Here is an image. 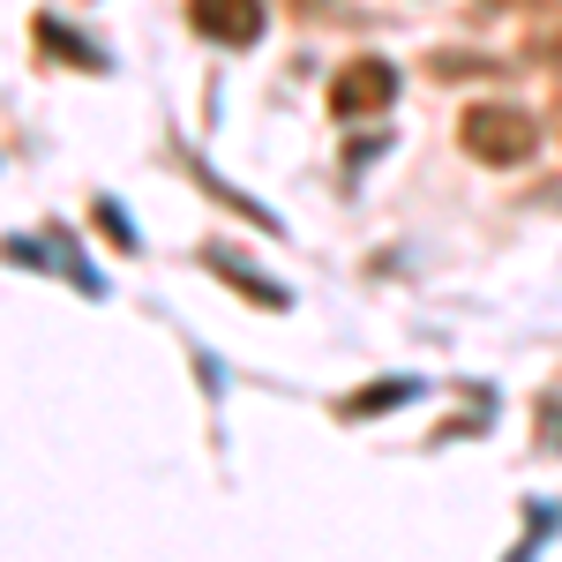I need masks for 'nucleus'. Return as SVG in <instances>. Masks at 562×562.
<instances>
[{
    "mask_svg": "<svg viewBox=\"0 0 562 562\" xmlns=\"http://www.w3.org/2000/svg\"><path fill=\"white\" fill-rule=\"evenodd\" d=\"M405 397H413V383H375L360 397H346V413H375V405H405Z\"/></svg>",
    "mask_w": 562,
    "mask_h": 562,
    "instance_id": "obj_5",
    "label": "nucleus"
},
{
    "mask_svg": "<svg viewBox=\"0 0 562 562\" xmlns=\"http://www.w3.org/2000/svg\"><path fill=\"white\" fill-rule=\"evenodd\" d=\"M390 98H397V68L390 60H352V68H338V83H330V113L338 121H368V113H383Z\"/></svg>",
    "mask_w": 562,
    "mask_h": 562,
    "instance_id": "obj_2",
    "label": "nucleus"
},
{
    "mask_svg": "<svg viewBox=\"0 0 562 562\" xmlns=\"http://www.w3.org/2000/svg\"><path fill=\"white\" fill-rule=\"evenodd\" d=\"M510 8H518V15H525V8H562V0H510Z\"/></svg>",
    "mask_w": 562,
    "mask_h": 562,
    "instance_id": "obj_6",
    "label": "nucleus"
},
{
    "mask_svg": "<svg viewBox=\"0 0 562 562\" xmlns=\"http://www.w3.org/2000/svg\"><path fill=\"white\" fill-rule=\"evenodd\" d=\"M458 143L473 150L480 166H525L532 150H540V128H532V113L518 105H465V121H458Z\"/></svg>",
    "mask_w": 562,
    "mask_h": 562,
    "instance_id": "obj_1",
    "label": "nucleus"
},
{
    "mask_svg": "<svg viewBox=\"0 0 562 562\" xmlns=\"http://www.w3.org/2000/svg\"><path fill=\"white\" fill-rule=\"evenodd\" d=\"M188 15L217 45H256L262 38V0H188Z\"/></svg>",
    "mask_w": 562,
    "mask_h": 562,
    "instance_id": "obj_3",
    "label": "nucleus"
},
{
    "mask_svg": "<svg viewBox=\"0 0 562 562\" xmlns=\"http://www.w3.org/2000/svg\"><path fill=\"white\" fill-rule=\"evenodd\" d=\"M525 60H540V68H555V76H562V8H555V15H540V31L525 38Z\"/></svg>",
    "mask_w": 562,
    "mask_h": 562,
    "instance_id": "obj_4",
    "label": "nucleus"
}]
</instances>
